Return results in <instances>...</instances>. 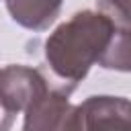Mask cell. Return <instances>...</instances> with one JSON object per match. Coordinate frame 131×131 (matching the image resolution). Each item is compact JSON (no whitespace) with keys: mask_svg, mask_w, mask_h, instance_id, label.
Instances as JSON below:
<instances>
[{"mask_svg":"<svg viewBox=\"0 0 131 131\" xmlns=\"http://www.w3.org/2000/svg\"><path fill=\"white\" fill-rule=\"evenodd\" d=\"M41 131H84V127H82V117H80L78 106H76V108L70 106L55 123L47 125V127L41 129Z\"/></svg>","mask_w":131,"mask_h":131,"instance_id":"cell-6","label":"cell"},{"mask_svg":"<svg viewBox=\"0 0 131 131\" xmlns=\"http://www.w3.org/2000/svg\"><path fill=\"white\" fill-rule=\"evenodd\" d=\"M84 131H131V102L119 96H90L78 106Z\"/></svg>","mask_w":131,"mask_h":131,"instance_id":"cell-2","label":"cell"},{"mask_svg":"<svg viewBox=\"0 0 131 131\" xmlns=\"http://www.w3.org/2000/svg\"><path fill=\"white\" fill-rule=\"evenodd\" d=\"M98 66L131 72V27L121 29V31L115 29L106 49L102 51V55L98 59Z\"/></svg>","mask_w":131,"mask_h":131,"instance_id":"cell-4","label":"cell"},{"mask_svg":"<svg viewBox=\"0 0 131 131\" xmlns=\"http://www.w3.org/2000/svg\"><path fill=\"white\" fill-rule=\"evenodd\" d=\"M98 6L113 23L131 27V0H98Z\"/></svg>","mask_w":131,"mask_h":131,"instance_id":"cell-5","label":"cell"},{"mask_svg":"<svg viewBox=\"0 0 131 131\" xmlns=\"http://www.w3.org/2000/svg\"><path fill=\"white\" fill-rule=\"evenodd\" d=\"M115 23L102 12H78L59 25L45 41V59L51 76L70 94L86 76L90 66L100 59L111 37Z\"/></svg>","mask_w":131,"mask_h":131,"instance_id":"cell-1","label":"cell"},{"mask_svg":"<svg viewBox=\"0 0 131 131\" xmlns=\"http://www.w3.org/2000/svg\"><path fill=\"white\" fill-rule=\"evenodd\" d=\"M6 6L18 25L41 31L55 20L61 0H6Z\"/></svg>","mask_w":131,"mask_h":131,"instance_id":"cell-3","label":"cell"}]
</instances>
